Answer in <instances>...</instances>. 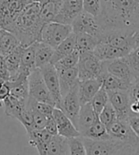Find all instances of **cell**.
Returning <instances> with one entry per match:
<instances>
[{
	"label": "cell",
	"instance_id": "1",
	"mask_svg": "<svg viewBox=\"0 0 139 155\" xmlns=\"http://www.w3.org/2000/svg\"><path fill=\"white\" fill-rule=\"evenodd\" d=\"M97 19L102 31H134L139 28V0H101Z\"/></svg>",
	"mask_w": 139,
	"mask_h": 155
},
{
	"label": "cell",
	"instance_id": "2",
	"mask_svg": "<svg viewBox=\"0 0 139 155\" xmlns=\"http://www.w3.org/2000/svg\"><path fill=\"white\" fill-rule=\"evenodd\" d=\"M43 26L39 15V2H31L6 31L15 35L25 48L40 41Z\"/></svg>",
	"mask_w": 139,
	"mask_h": 155
},
{
	"label": "cell",
	"instance_id": "3",
	"mask_svg": "<svg viewBox=\"0 0 139 155\" xmlns=\"http://www.w3.org/2000/svg\"><path fill=\"white\" fill-rule=\"evenodd\" d=\"M77 69L79 81L97 79L106 70L104 61L97 58L94 51L80 53Z\"/></svg>",
	"mask_w": 139,
	"mask_h": 155
},
{
	"label": "cell",
	"instance_id": "4",
	"mask_svg": "<svg viewBox=\"0 0 139 155\" xmlns=\"http://www.w3.org/2000/svg\"><path fill=\"white\" fill-rule=\"evenodd\" d=\"M72 32L74 31H72L71 25H66L57 22L46 23L44 24L41 31L40 42H43L51 46V48L55 49Z\"/></svg>",
	"mask_w": 139,
	"mask_h": 155
},
{
	"label": "cell",
	"instance_id": "5",
	"mask_svg": "<svg viewBox=\"0 0 139 155\" xmlns=\"http://www.w3.org/2000/svg\"><path fill=\"white\" fill-rule=\"evenodd\" d=\"M30 3V0H0V28L7 30Z\"/></svg>",
	"mask_w": 139,
	"mask_h": 155
},
{
	"label": "cell",
	"instance_id": "6",
	"mask_svg": "<svg viewBox=\"0 0 139 155\" xmlns=\"http://www.w3.org/2000/svg\"><path fill=\"white\" fill-rule=\"evenodd\" d=\"M29 91L31 98L55 107V101L46 86L40 69H35L31 72L29 76Z\"/></svg>",
	"mask_w": 139,
	"mask_h": 155
},
{
	"label": "cell",
	"instance_id": "7",
	"mask_svg": "<svg viewBox=\"0 0 139 155\" xmlns=\"http://www.w3.org/2000/svg\"><path fill=\"white\" fill-rule=\"evenodd\" d=\"M81 138L87 155H114L119 150L126 146L124 143L114 139L98 141L85 137Z\"/></svg>",
	"mask_w": 139,
	"mask_h": 155
},
{
	"label": "cell",
	"instance_id": "8",
	"mask_svg": "<svg viewBox=\"0 0 139 155\" xmlns=\"http://www.w3.org/2000/svg\"><path fill=\"white\" fill-rule=\"evenodd\" d=\"M132 33H134V31L119 30L103 31L101 35L99 36V42L109 44L112 47H115L117 49L123 50L130 53L134 50L131 39Z\"/></svg>",
	"mask_w": 139,
	"mask_h": 155
},
{
	"label": "cell",
	"instance_id": "9",
	"mask_svg": "<svg viewBox=\"0 0 139 155\" xmlns=\"http://www.w3.org/2000/svg\"><path fill=\"white\" fill-rule=\"evenodd\" d=\"M71 28L72 31L76 35L85 33V35H90L92 36H100L103 32L97 17L92 16L85 12H82L74 19V21L71 24Z\"/></svg>",
	"mask_w": 139,
	"mask_h": 155
},
{
	"label": "cell",
	"instance_id": "10",
	"mask_svg": "<svg viewBox=\"0 0 139 155\" xmlns=\"http://www.w3.org/2000/svg\"><path fill=\"white\" fill-rule=\"evenodd\" d=\"M109 102L116 111L118 120L127 121L131 114V98L129 91H108Z\"/></svg>",
	"mask_w": 139,
	"mask_h": 155
},
{
	"label": "cell",
	"instance_id": "11",
	"mask_svg": "<svg viewBox=\"0 0 139 155\" xmlns=\"http://www.w3.org/2000/svg\"><path fill=\"white\" fill-rule=\"evenodd\" d=\"M40 71L42 72L46 86H47L49 91L51 92V95L55 101V107L60 109L62 103V95L60 91V84H59L58 72L55 65L48 64L42 67Z\"/></svg>",
	"mask_w": 139,
	"mask_h": 155
},
{
	"label": "cell",
	"instance_id": "12",
	"mask_svg": "<svg viewBox=\"0 0 139 155\" xmlns=\"http://www.w3.org/2000/svg\"><path fill=\"white\" fill-rule=\"evenodd\" d=\"M81 104L78 95V84L75 85L70 91L62 98L60 110L70 118V120L77 127L79 112H80Z\"/></svg>",
	"mask_w": 139,
	"mask_h": 155
},
{
	"label": "cell",
	"instance_id": "13",
	"mask_svg": "<svg viewBox=\"0 0 139 155\" xmlns=\"http://www.w3.org/2000/svg\"><path fill=\"white\" fill-rule=\"evenodd\" d=\"M108 132L111 139L122 142L125 145L134 146L139 143V139L132 131L127 121L117 119L108 129Z\"/></svg>",
	"mask_w": 139,
	"mask_h": 155
},
{
	"label": "cell",
	"instance_id": "14",
	"mask_svg": "<svg viewBox=\"0 0 139 155\" xmlns=\"http://www.w3.org/2000/svg\"><path fill=\"white\" fill-rule=\"evenodd\" d=\"M83 12V0H63L61 8L54 22L71 25Z\"/></svg>",
	"mask_w": 139,
	"mask_h": 155
},
{
	"label": "cell",
	"instance_id": "15",
	"mask_svg": "<svg viewBox=\"0 0 139 155\" xmlns=\"http://www.w3.org/2000/svg\"><path fill=\"white\" fill-rule=\"evenodd\" d=\"M104 65L106 71L109 73L130 84H131L135 78L134 73L132 72L126 57L110 60V61H104Z\"/></svg>",
	"mask_w": 139,
	"mask_h": 155
},
{
	"label": "cell",
	"instance_id": "16",
	"mask_svg": "<svg viewBox=\"0 0 139 155\" xmlns=\"http://www.w3.org/2000/svg\"><path fill=\"white\" fill-rule=\"evenodd\" d=\"M52 116H54L58 127V135L63 136L67 139L81 136L80 131L77 130L74 124L71 122L70 118H68V116L60 109L55 107Z\"/></svg>",
	"mask_w": 139,
	"mask_h": 155
},
{
	"label": "cell",
	"instance_id": "17",
	"mask_svg": "<svg viewBox=\"0 0 139 155\" xmlns=\"http://www.w3.org/2000/svg\"><path fill=\"white\" fill-rule=\"evenodd\" d=\"M31 73L19 71L17 78L9 82L11 87V95L15 96L24 103H27L30 97L29 91V76Z\"/></svg>",
	"mask_w": 139,
	"mask_h": 155
},
{
	"label": "cell",
	"instance_id": "18",
	"mask_svg": "<svg viewBox=\"0 0 139 155\" xmlns=\"http://www.w3.org/2000/svg\"><path fill=\"white\" fill-rule=\"evenodd\" d=\"M102 87V82L99 79H89L79 81L78 95L81 106L91 103L98 91Z\"/></svg>",
	"mask_w": 139,
	"mask_h": 155
},
{
	"label": "cell",
	"instance_id": "19",
	"mask_svg": "<svg viewBox=\"0 0 139 155\" xmlns=\"http://www.w3.org/2000/svg\"><path fill=\"white\" fill-rule=\"evenodd\" d=\"M29 136V143L35 147L39 155H47L48 146L52 139V135L44 130H35L27 133Z\"/></svg>",
	"mask_w": 139,
	"mask_h": 155
},
{
	"label": "cell",
	"instance_id": "20",
	"mask_svg": "<svg viewBox=\"0 0 139 155\" xmlns=\"http://www.w3.org/2000/svg\"><path fill=\"white\" fill-rule=\"evenodd\" d=\"M58 72L59 84H60V91L62 98L67 94L71 89L79 83L78 69L77 67L71 69L56 70Z\"/></svg>",
	"mask_w": 139,
	"mask_h": 155
},
{
	"label": "cell",
	"instance_id": "21",
	"mask_svg": "<svg viewBox=\"0 0 139 155\" xmlns=\"http://www.w3.org/2000/svg\"><path fill=\"white\" fill-rule=\"evenodd\" d=\"M62 2L63 0H42L39 2V15L44 24L55 21Z\"/></svg>",
	"mask_w": 139,
	"mask_h": 155
},
{
	"label": "cell",
	"instance_id": "22",
	"mask_svg": "<svg viewBox=\"0 0 139 155\" xmlns=\"http://www.w3.org/2000/svg\"><path fill=\"white\" fill-rule=\"evenodd\" d=\"M98 120H99L98 114L94 110L91 104V103L85 104L81 106L80 112H79L77 130L82 134L85 131H87L92 125H94Z\"/></svg>",
	"mask_w": 139,
	"mask_h": 155
},
{
	"label": "cell",
	"instance_id": "23",
	"mask_svg": "<svg viewBox=\"0 0 139 155\" xmlns=\"http://www.w3.org/2000/svg\"><path fill=\"white\" fill-rule=\"evenodd\" d=\"M94 53L101 61H110V60L126 57L129 54L127 51L103 42H98L94 50Z\"/></svg>",
	"mask_w": 139,
	"mask_h": 155
},
{
	"label": "cell",
	"instance_id": "24",
	"mask_svg": "<svg viewBox=\"0 0 139 155\" xmlns=\"http://www.w3.org/2000/svg\"><path fill=\"white\" fill-rule=\"evenodd\" d=\"M21 46L20 41L11 31L0 30V54L2 56H7Z\"/></svg>",
	"mask_w": 139,
	"mask_h": 155
},
{
	"label": "cell",
	"instance_id": "25",
	"mask_svg": "<svg viewBox=\"0 0 139 155\" xmlns=\"http://www.w3.org/2000/svg\"><path fill=\"white\" fill-rule=\"evenodd\" d=\"M74 50H76V35L75 33L72 32L67 39H65L61 44H59L55 49L51 64L55 65L59 60L69 55Z\"/></svg>",
	"mask_w": 139,
	"mask_h": 155
},
{
	"label": "cell",
	"instance_id": "26",
	"mask_svg": "<svg viewBox=\"0 0 139 155\" xmlns=\"http://www.w3.org/2000/svg\"><path fill=\"white\" fill-rule=\"evenodd\" d=\"M97 79H99L101 81L102 87L107 91H129L130 87H131V84L126 82V81H124L120 78L111 74V73H109L106 70Z\"/></svg>",
	"mask_w": 139,
	"mask_h": 155
},
{
	"label": "cell",
	"instance_id": "27",
	"mask_svg": "<svg viewBox=\"0 0 139 155\" xmlns=\"http://www.w3.org/2000/svg\"><path fill=\"white\" fill-rule=\"evenodd\" d=\"M26 105H27V103L22 102V101L11 95V94L3 102L0 103V106L3 107L6 115L15 118L17 120L20 117L22 111L26 109Z\"/></svg>",
	"mask_w": 139,
	"mask_h": 155
},
{
	"label": "cell",
	"instance_id": "28",
	"mask_svg": "<svg viewBox=\"0 0 139 155\" xmlns=\"http://www.w3.org/2000/svg\"><path fill=\"white\" fill-rule=\"evenodd\" d=\"M24 49V47L21 46L19 47L17 50L15 51H12L7 56H5V62L6 66H7V69L10 72V81L9 82H12L15 81L19 73V70H20L21 67V54H22V51Z\"/></svg>",
	"mask_w": 139,
	"mask_h": 155
},
{
	"label": "cell",
	"instance_id": "29",
	"mask_svg": "<svg viewBox=\"0 0 139 155\" xmlns=\"http://www.w3.org/2000/svg\"><path fill=\"white\" fill-rule=\"evenodd\" d=\"M55 49L43 42L35 43V66L37 69L51 64Z\"/></svg>",
	"mask_w": 139,
	"mask_h": 155
},
{
	"label": "cell",
	"instance_id": "30",
	"mask_svg": "<svg viewBox=\"0 0 139 155\" xmlns=\"http://www.w3.org/2000/svg\"><path fill=\"white\" fill-rule=\"evenodd\" d=\"M47 155H71L69 139L60 135L54 136L48 146Z\"/></svg>",
	"mask_w": 139,
	"mask_h": 155
},
{
	"label": "cell",
	"instance_id": "31",
	"mask_svg": "<svg viewBox=\"0 0 139 155\" xmlns=\"http://www.w3.org/2000/svg\"><path fill=\"white\" fill-rule=\"evenodd\" d=\"M37 69L35 66V43L25 47L21 54V67L20 70L25 72L31 73L34 70Z\"/></svg>",
	"mask_w": 139,
	"mask_h": 155
},
{
	"label": "cell",
	"instance_id": "32",
	"mask_svg": "<svg viewBox=\"0 0 139 155\" xmlns=\"http://www.w3.org/2000/svg\"><path fill=\"white\" fill-rule=\"evenodd\" d=\"M76 50L82 52L94 51V48L99 42V36H92L85 33H78L76 35Z\"/></svg>",
	"mask_w": 139,
	"mask_h": 155
},
{
	"label": "cell",
	"instance_id": "33",
	"mask_svg": "<svg viewBox=\"0 0 139 155\" xmlns=\"http://www.w3.org/2000/svg\"><path fill=\"white\" fill-rule=\"evenodd\" d=\"M81 137L89 138V139H92V140H98V141L111 139V136L109 135L108 129L99 120L94 125H92L87 131L82 133Z\"/></svg>",
	"mask_w": 139,
	"mask_h": 155
},
{
	"label": "cell",
	"instance_id": "34",
	"mask_svg": "<svg viewBox=\"0 0 139 155\" xmlns=\"http://www.w3.org/2000/svg\"><path fill=\"white\" fill-rule=\"evenodd\" d=\"M79 58H80V52L77 50H74L69 55L59 60L57 63L55 64L56 70H64V69H71L78 66Z\"/></svg>",
	"mask_w": 139,
	"mask_h": 155
},
{
	"label": "cell",
	"instance_id": "35",
	"mask_svg": "<svg viewBox=\"0 0 139 155\" xmlns=\"http://www.w3.org/2000/svg\"><path fill=\"white\" fill-rule=\"evenodd\" d=\"M131 98V113L139 114V76H135L129 90Z\"/></svg>",
	"mask_w": 139,
	"mask_h": 155
},
{
	"label": "cell",
	"instance_id": "36",
	"mask_svg": "<svg viewBox=\"0 0 139 155\" xmlns=\"http://www.w3.org/2000/svg\"><path fill=\"white\" fill-rule=\"evenodd\" d=\"M108 103H109L108 91H106L103 87L98 91V92L95 94L94 97L91 101V104L92 107H94V110L96 111L98 115H99V113L103 110V109Z\"/></svg>",
	"mask_w": 139,
	"mask_h": 155
},
{
	"label": "cell",
	"instance_id": "37",
	"mask_svg": "<svg viewBox=\"0 0 139 155\" xmlns=\"http://www.w3.org/2000/svg\"><path fill=\"white\" fill-rule=\"evenodd\" d=\"M98 117H99V121H100L102 124H104L107 129H109V127L117 120L116 111L114 110V109L112 107L110 102L106 105L103 110L99 113Z\"/></svg>",
	"mask_w": 139,
	"mask_h": 155
},
{
	"label": "cell",
	"instance_id": "38",
	"mask_svg": "<svg viewBox=\"0 0 139 155\" xmlns=\"http://www.w3.org/2000/svg\"><path fill=\"white\" fill-rule=\"evenodd\" d=\"M101 11V0H83V12L98 17Z\"/></svg>",
	"mask_w": 139,
	"mask_h": 155
},
{
	"label": "cell",
	"instance_id": "39",
	"mask_svg": "<svg viewBox=\"0 0 139 155\" xmlns=\"http://www.w3.org/2000/svg\"><path fill=\"white\" fill-rule=\"evenodd\" d=\"M18 121L24 126L27 133L30 132V131H32V130H36L35 127V121H34V116H32V113H31V110H29L27 109H25L22 111L20 117L18 118Z\"/></svg>",
	"mask_w": 139,
	"mask_h": 155
},
{
	"label": "cell",
	"instance_id": "40",
	"mask_svg": "<svg viewBox=\"0 0 139 155\" xmlns=\"http://www.w3.org/2000/svg\"><path fill=\"white\" fill-rule=\"evenodd\" d=\"M71 155H87L81 136L69 139Z\"/></svg>",
	"mask_w": 139,
	"mask_h": 155
},
{
	"label": "cell",
	"instance_id": "41",
	"mask_svg": "<svg viewBox=\"0 0 139 155\" xmlns=\"http://www.w3.org/2000/svg\"><path fill=\"white\" fill-rule=\"evenodd\" d=\"M126 59L131 67L134 75H139V47L132 50L129 54L126 56Z\"/></svg>",
	"mask_w": 139,
	"mask_h": 155
},
{
	"label": "cell",
	"instance_id": "42",
	"mask_svg": "<svg viewBox=\"0 0 139 155\" xmlns=\"http://www.w3.org/2000/svg\"><path fill=\"white\" fill-rule=\"evenodd\" d=\"M31 111L32 116H34V121H35V127L36 130H44L46 124H47L48 117L45 116L44 114L40 113L39 111L35 110H29Z\"/></svg>",
	"mask_w": 139,
	"mask_h": 155
},
{
	"label": "cell",
	"instance_id": "43",
	"mask_svg": "<svg viewBox=\"0 0 139 155\" xmlns=\"http://www.w3.org/2000/svg\"><path fill=\"white\" fill-rule=\"evenodd\" d=\"M114 155H139V143L134 146L126 145Z\"/></svg>",
	"mask_w": 139,
	"mask_h": 155
},
{
	"label": "cell",
	"instance_id": "44",
	"mask_svg": "<svg viewBox=\"0 0 139 155\" xmlns=\"http://www.w3.org/2000/svg\"><path fill=\"white\" fill-rule=\"evenodd\" d=\"M10 81V72L6 66L5 58L0 54V83L9 82Z\"/></svg>",
	"mask_w": 139,
	"mask_h": 155
},
{
	"label": "cell",
	"instance_id": "45",
	"mask_svg": "<svg viewBox=\"0 0 139 155\" xmlns=\"http://www.w3.org/2000/svg\"><path fill=\"white\" fill-rule=\"evenodd\" d=\"M127 122L131 127V129L132 130V131L134 132V134L139 139V114L131 113Z\"/></svg>",
	"mask_w": 139,
	"mask_h": 155
},
{
	"label": "cell",
	"instance_id": "46",
	"mask_svg": "<svg viewBox=\"0 0 139 155\" xmlns=\"http://www.w3.org/2000/svg\"><path fill=\"white\" fill-rule=\"evenodd\" d=\"M45 130H47L51 135L52 136H55V135H58V127H57V125H56V122L54 118V116H50L48 117V120H47V124H46V127H45Z\"/></svg>",
	"mask_w": 139,
	"mask_h": 155
},
{
	"label": "cell",
	"instance_id": "47",
	"mask_svg": "<svg viewBox=\"0 0 139 155\" xmlns=\"http://www.w3.org/2000/svg\"><path fill=\"white\" fill-rule=\"evenodd\" d=\"M10 94H11V87L9 82L0 83V102H3Z\"/></svg>",
	"mask_w": 139,
	"mask_h": 155
},
{
	"label": "cell",
	"instance_id": "48",
	"mask_svg": "<svg viewBox=\"0 0 139 155\" xmlns=\"http://www.w3.org/2000/svg\"><path fill=\"white\" fill-rule=\"evenodd\" d=\"M131 39H132V46H134V49L139 47V28L134 31L131 35Z\"/></svg>",
	"mask_w": 139,
	"mask_h": 155
},
{
	"label": "cell",
	"instance_id": "49",
	"mask_svg": "<svg viewBox=\"0 0 139 155\" xmlns=\"http://www.w3.org/2000/svg\"><path fill=\"white\" fill-rule=\"evenodd\" d=\"M31 2H40V1H42V0H30Z\"/></svg>",
	"mask_w": 139,
	"mask_h": 155
},
{
	"label": "cell",
	"instance_id": "50",
	"mask_svg": "<svg viewBox=\"0 0 139 155\" xmlns=\"http://www.w3.org/2000/svg\"><path fill=\"white\" fill-rule=\"evenodd\" d=\"M0 30H1V28H0Z\"/></svg>",
	"mask_w": 139,
	"mask_h": 155
},
{
	"label": "cell",
	"instance_id": "51",
	"mask_svg": "<svg viewBox=\"0 0 139 155\" xmlns=\"http://www.w3.org/2000/svg\"><path fill=\"white\" fill-rule=\"evenodd\" d=\"M137 76H139V75H137Z\"/></svg>",
	"mask_w": 139,
	"mask_h": 155
}]
</instances>
